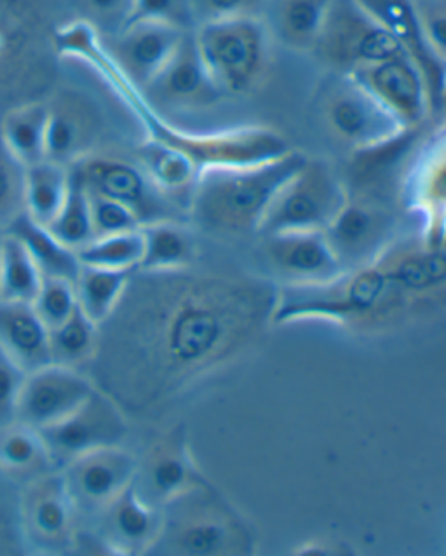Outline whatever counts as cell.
Instances as JSON below:
<instances>
[{"instance_id":"obj_43","label":"cell","mask_w":446,"mask_h":556,"mask_svg":"<svg viewBox=\"0 0 446 556\" xmlns=\"http://www.w3.org/2000/svg\"><path fill=\"white\" fill-rule=\"evenodd\" d=\"M88 195L97 238L120 235V232H129L142 227V222L138 220L137 215L123 204L93 192H88Z\"/></svg>"},{"instance_id":"obj_5","label":"cell","mask_w":446,"mask_h":556,"mask_svg":"<svg viewBox=\"0 0 446 556\" xmlns=\"http://www.w3.org/2000/svg\"><path fill=\"white\" fill-rule=\"evenodd\" d=\"M54 27L37 0H0V102L44 100L58 85Z\"/></svg>"},{"instance_id":"obj_4","label":"cell","mask_w":446,"mask_h":556,"mask_svg":"<svg viewBox=\"0 0 446 556\" xmlns=\"http://www.w3.org/2000/svg\"><path fill=\"white\" fill-rule=\"evenodd\" d=\"M160 538L149 555L250 556L257 532L234 504L213 485L187 492L163 509Z\"/></svg>"},{"instance_id":"obj_30","label":"cell","mask_w":446,"mask_h":556,"mask_svg":"<svg viewBox=\"0 0 446 556\" xmlns=\"http://www.w3.org/2000/svg\"><path fill=\"white\" fill-rule=\"evenodd\" d=\"M143 258L138 270H178L194 265L195 239L181 220H164L142 227Z\"/></svg>"},{"instance_id":"obj_33","label":"cell","mask_w":446,"mask_h":556,"mask_svg":"<svg viewBox=\"0 0 446 556\" xmlns=\"http://www.w3.org/2000/svg\"><path fill=\"white\" fill-rule=\"evenodd\" d=\"M8 232L22 239L44 278L67 279V281L76 283L80 267H82L77 258V252L65 247L62 241H58L49 232L48 227L39 226L27 215H23L22 218L14 222Z\"/></svg>"},{"instance_id":"obj_38","label":"cell","mask_w":446,"mask_h":556,"mask_svg":"<svg viewBox=\"0 0 446 556\" xmlns=\"http://www.w3.org/2000/svg\"><path fill=\"white\" fill-rule=\"evenodd\" d=\"M49 232L62 241L65 247L79 252L80 248L91 243L94 236L93 218H91V206L89 195L82 181L71 172V189L62 210L58 212L54 220L48 226Z\"/></svg>"},{"instance_id":"obj_46","label":"cell","mask_w":446,"mask_h":556,"mask_svg":"<svg viewBox=\"0 0 446 556\" xmlns=\"http://www.w3.org/2000/svg\"><path fill=\"white\" fill-rule=\"evenodd\" d=\"M27 371L0 351V428L13 425L18 417L20 393Z\"/></svg>"},{"instance_id":"obj_9","label":"cell","mask_w":446,"mask_h":556,"mask_svg":"<svg viewBox=\"0 0 446 556\" xmlns=\"http://www.w3.org/2000/svg\"><path fill=\"white\" fill-rule=\"evenodd\" d=\"M313 53L341 76L391 58L407 56L356 0H332Z\"/></svg>"},{"instance_id":"obj_36","label":"cell","mask_w":446,"mask_h":556,"mask_svg":"<svg viewBox=\"0 0 446 556\" xmlns=\"http://www.w3.org/2000/svg\"><path fill=\"white\" fill-rule=\"evenodd\" d=\"M131 273L80 267L76 279L77 304L94 325H102L119 304Z\"/></svg>"},{"instance_id":"obj_47","label":"cell","mask_w":446,"mask_h":556,"mask_svg":"<svg viewBox=\"0 0 446 556\" xmlns=\"http://www.w3.org/2000/svg\"><path fill=\"white\" fill-rule=\"evenodd\" d=\"M192 2H194L195 22L200 25L213 20L258 16V11L266 0H192Z\"/></svg>"},{"instance_id":"obj_12","label":"cell","mask_w":446,"mask_h":556,"mask_svg":"<svg viewBox=\"0 0 446 556\" xmlns=\"http://www.w3.org/2000/svg\"><path fill=\"white\" fill-rule=\"evenodd\" d=\"M20 521L28 555H71L80 518L60 469L20 486Z\"/></svg>"},{"instance_id":"obj_3","label":"cell","mask_w":446,"mask_h":556,"mask_svg":"<svg viewBox=\"0 0 446 556\" xmlns=\"http://www.w3.org/2000/svg\"><path fill=\"white\" fill-rule=\"evenodd\" d=\"M305 157L292 149L267 163L204 169L190 195L187 215L212 235L258 232L279 187L301 168Z\"/></svg>"},{"instance_id":"obj_34","label":"cell","mask_w":446,"mask_h":556,"mask_svg":"<svg viewBox=\"0 0 446 556\" xmlns=\"http://www.w3.org/2000/svg\"><path fill=\"white\" fill-rule=\"evenodd\" d=\"M71 189V169L44 160L28 166L25 186V215L48 227L62 210Z\"/></svg>"},{"instance_id":"obj_48","label":"cell","mask_w":446,"mask_h":556,"mask_svg":"<svg viewBox=\"0 0 446 556\" xmlns=\"http://www.w3.org/2000/svg\"><path fill=\"white\" fill-rule=\"evenodd\" d=\"M446 98V68H445V76H443V100Z\"/></svg>"},{"instance_id":"obj_20","label":"cell","mask_w":446,"mask_h":556,"mask_svg":"<svg viewBox=\"0 0 446 556\" xmlns=\"http://www.w3.org/2000/svg\"><path fill=\"white\" fill-rule=\"evenodd\" d=\"M405 129H419L433 112L428 85L408 56L391 58L349 74Z\"/></svg>"},{"instance_id":"obj_7","label":"cell","mask_w":446,"mask_h":556,"mask_svg":"<svg viewBox=\"0 0 446 556\" xmlns=\"http://www.w3.org/2000/svg\"><path fill=\"white\" fill-rule=\"evenodd\" d=\"M192 34L209 76L226 97L250 93L260 85L269 66L270 34L258 16L203 22Z\"/></svg>"},{"instance_id":"obj_15","label":"cell","mask_w":446,"mask_h":556,"mask_svg":"<svg viewBox=\"0 0 446 556\" xmlns=\"http://www.w3.org/2000/svg\"><path fill=\"white\" fill-rule=\"evenodd\" d=\"M321 115L333 137L353 152L370 151L413 131L403 128L375 98L341 74L323 91Z\"/></svg>"},{"instance_id":"obj_37","label":"cell","mask_w":446,"mask_h":556,"mask_svg":"<svg viewBox=\"0 0 446 556\" xmlns=\"http://www.w3.org/2000/svg\"><path fill=\"white\" fill-rule=\"evenodd\" d=\"M80 265L97 269L135 273L142 264V227L120 235L100 236L77 252Z\"/></svg>"},{"instance_id":"obj_23","label":"cell","mask_w":446,"mask_h":556,"mask_svg":"<svg viewBox=\"0 0 446 556\" xmlns=\"http://www.w3.org/2000/svg\"><path fill=\"white\" fill-rule=\"evenodd\" d=\"M186 34L187 30L164 23L133 22L102 39L126 79L140 91L168 63Z\"/></svg>"},{"instance_id":"obj_16","label":"cell","mask_w":446,"mask_h":556,"mask_svg":"<svg viewBox=\"0 0 446 556\" xmlns=\"http://www.w3.org/2000/svg\"><path fill=\"white\" fill-rule=\"evenodd\" d=\"M140 94L163 121L171 119V115L208 111L226 97L209 76L192 31H187L168 63L140 89Z\"/></svg>"},{"instance_id":"obj_6","label":"cell","mask_w":446,"mask_h":556,"mask_svg":"<svg viewBox=\"0 0 446 556\" xmlns=\"http://www.w3.org/2000/svg\"><path fill=\"white\" fill-rule=\"evenodd\" d=\"M124 106L142 124L143 137L168 143L189 157L200 168H230L250 166L278 160L292 151L286 138L276 129L264 126L192 131L161 119L146 106L138 89H131L123 100Z\"/></svg>"},{"instance_id":"obj_31","label":"cell","mask_w":446,"mask_h":556,"mask_svg":"<svg viewBox=\"0 0 446 556\" xmlns=\"http://www.w3.org/2000/svg\"><path fill=\"white\" fill-rule=\"evenodd\" d=\"M332 0H278L272 30L296 53H313Z\"/></svg>"},{"instance_id":"obj_40","label":"cell","mask_w":446,"mask_h":556,"mask_svg":"<svg viewBox=\"0 0 446 556\" xmlns=\"http://www.w3.org/2000/svg\"><path fill=\"white\" fill-rule=\"evenodd\" d=\"M34 309L39 314L49 330L60 327L65 319L76 313V283L60 278L42 279V287L34 301Z\"/></svg>"},{"instance_id":"obj_41","label":"cell","mask_w":446,"mask_h":556,"mask_svg":"<svg viewBox=\"0 0 446 556\" xmlns=\"http://www.w3.org/2000/svg\"><path fill=\"white\" fill-rule=\"evenodd\" d=\"M28 555L20 521V486L0 472V556Z\"/></svg>"},{"instance_id":"obj_27","label":"cell","mask_w":446,"mask_h":556,"mask_svg":"<svg viewBox=\"0 0 446 556\" xmlns=\"http://www.w3.org/2000/svg\"><path fill=\"white\" fill-rule=\"evenodd\" d=\"M133 157L155 189L183 212H189L190 195L201 172L183 152L154 138L143 137L135 147Z\"/></svg>"},{"instance_id":"obj_42","label":"cell","mask_w":446,"mask_h":556,"mask_svg":"<svg viewBox=\"0 0 446 556\" xmlns=\"http://www.w3.org/2000/svg\"><path fill=\"white\" fill-rule=\"evenodd\" d=\"M133 22L164 23L187 31L194 30L197 23L192 0H135L129 23Z\"/></svg>"},{"instance_id":"obj_29","label":"cell","mask_w":446,"mask_h":556,"mask_svg":"<svg viewBox=\"0 0 446 556\" xmlns=\"http://www.w3.org/2000/svg\"><path fill=\"white\" fill-rule=\"evenodd\" d=\"M46 137L48 106L44 100L11 106L0 117V140L27 168L46 160Z\"/></svg>"},{"instance_id":"obj_35","label":"cell","mask_w":446,"mask_h":556,"mask_svg":"<svg viewBox=\"0 0 446 556\" xmlns=\"http://www.w3.org/2000/svg\"><path fill=\"white\" fill-rule=\"evenodd\" d=\"M49 348L54 365L86 371L98 348V325L77 307L71 318L49 330Z\"/></svg>"},{"instance_id":"obj_11","label":"cell","mask_w":446,"mask_h":556,"mask_svg":"<svg viewBox=\"0 0 446 556\" xmlns=\"http://www.w3.org/2000/svg\"><path fill=\"white\" fill-rule=\"evenodd\" d=\"M71 172L88 192L112 199L137 215L143 226L164 220H183L187 213L155 189L137 161L112 152H97Z\"/></svg>"},{"instance_id":"obj_18","label":"cell","mask_w":446,"mask_h":556,"mask_svg":"<svg viewBox=\"0 0 446 556\" xmlns=\"http://www.w3.org/2000/svg\"><path fill=\"white\" fill-rule=\"evenodd\" d=\"M129 428L131 420L120 410L119 405L97 388L68 417L56 425L39 429V433L54 466L62 469L71 460L97 448L126 445Z\"/></svg>"},{"instance_id":"obj_45","label":"cell","mask_w":446,"mask_h":556,"mask_svg":"<svg viewBox=\"0 0 446 556\" xmlns=\"http://www.w3.org/2000/svg\"><path fill=\"white\" fill-rule=\"evenodd\" d=\"M431 53L446 68V0H413Z\"/></svg>"},{"instance_id":"obj_24","label":"cell","mask_w":446,"mask_h":556,"mask_svg":"<svg viewBox=\"0 0 446 556\" xmlns=\"http://www.w3.org/2000/svg\"><path fill=\"white\" fill-rule=\"evenodd\" d=\"M93 521L91 530L106 555H149L160 538L163 511L145 503L131 485Z\"/></svg>"},{"instance_id":"obj_2","label":"cell","mask_w":446,"mask_h":556,"mask_svg":"<svg viewBox=\"0 0 446 556\" xmlns=\"http://www.w3.org/2000/svg\"><path fill=\"white\" fill-rule=\"evenodd\" d=\"M425 307L398 283L390 265L379 256L327 283L278 285L275 325L319 319L373 333L398 327Z\"/></svg>"},{"instance_id":"obj_28","label":"cell","mask_w":446,"mask_h":556,"mask_svg":"<svg viewBox=\"0 0 446 556\" xmlns=\"http://www.w3.org/2000/svg\"><path fill=\"white\" fill-rule=\"evenodd\" d=\"M54 469L58 468L37 429L18 420L0 428V472L14 485L23 486Z\"/></svg>"},{"instance_id":"obj_1","label":"cell","mask_w":446,"mask_h":556,"mask_svg":"<svg viewBox=\"0 0 446 556\" xmlns=\"http://www.w3.org/2000/svg\"><path fill=\"white\" fill-rule=\"evenodd\" d=\"M276 301L275 279L253 274L135 270L86 374L131 422H160L260 344Z\"/></svg>"},{"instance_id":"obj_26","label":"cell","mask_w":446,"mask_h":556,"mask_svg":"<svg viewBox=\"0 0 446 556\" xmlns=\"http://www.w3.org/2000/svg\"><path fill=\"white\" fill-rule=\"evenodd\" d=\"M0 351L27 374L53 363L49 328L34 305L0 302Z\"/></svg>"},{"instance_id":"obj_44","label":"cell","mask_w":446,"mask_h":556,"mask_svg":"<svg viewBox=\"0 0 446 556\" xmlns=\"http://www.w3.org/2000/svg\"><path fill=\"white\" fill-rule=\"evenodd\" d=\"M86 16L100 36H114L123 30L133 14L135 0H82Z\"/></svg>"},{"instance_id":"obj_19","label":"cell","mask_w":446,"mask_h":556,"mask_svg":"<svg viewBox=\"0 0 446 556\" xmlns=\"http://www.w3.org/2000/svg\"><path fill=\"white\" fill-rule=\"evenodd\" d=\"M138 455L126 445L97 448L65 464L62 472L80 521L105 511L137 477Z\"/></svg>"},{"instance_id":"obj_25","label":"cell","mask_w":446,"mask_h":556,"mask_svg":"<svg viewBox=\"0 0 446 556\" xmlns=\"http://www.w3.org/2000/svg\"><path fill=\"white\" fill-rule=\"evenodd\" d=\"M371 18L393 37L411 62L419 66L428 85L433 112L443 103L445 65L437 62L425 42L413 0H356Z\"/></svg>"},{"instance_id":"obj_21","label":"cell","mask_w":446,"mask_h":556,"mask_svg":"<svg viewBox=\"0 0 446 556\" xmlns=\"http://www.w3.org/2000/svg\"><path fill=\"white\" fill-rule=\"evenodd\" d=\"M94 389L86 371L46 365L25 376L16 420L37 431L56 425L79 408Z\"/></svg>"},{"instance_id":"obj_32","label":"cell","mask_w":446,"mask_h":556,"mask_svg":"<svg viewBox=\"0 0 446 556\" xmlns=\"http://www.w3.org/2000/svg\"><path fill=\"white\" fill-rule=\"evenodd\" d=\"M42 279L22 239L11 232L0 235V302L34 304Z\"/></svg>"},{"instance_id":"obj_39","label":"cell","mask_w":446,"mask_h":556,"mask_svg":"<svg viewBox=\"0 0 446 556\" xmlns=\"http://www.w3.org/2000/svg\"><path fill=\"white\" fill-rule=\"evenodd\" d=\"M27 166H23L0 140V235L25 215Z\"/></svg>"},{"instance_id":"obj_13","label":"cell","mask_w":446,"mask_h":556,"mask_svg":"<svg viewBox=\"0 0 446 556\" xmlns=\"http://www.w3.org/2000/svg\"><path fill=\"white\" fill-rule=\"evenodd\" d=\"M399 199L428 244L446 241V123L413 147L399 181Z\"/></svg>"},{"instance_id":"obj_17","label":"cell","mask_w":446,"mask_h":556,"mask_svg":"<svg viewBox=\"0 0 446 556\" xmlns=\"http://www.w3.org/2000/svg\"><path fill=\"white\" fill-rule=\"evenodd\" d=\"M324 238L344 273L358 269L379 258L398 238L396 217L384 198L349 190L341 212L324 230Z\"/></svg>"},{"instance_id":"obj_14","label":"cell","mask_w":446,"mask_h":556,"mask_svg":"<svg viewBox=\"0 0 446 556\" xmlns=\"http://www.w3.org/2000/svg\"><path fill=\"white\" fill-rule=\"evenodd\" d=\"M206 483L209 480L195 460L186 422L173 425L157 434L142 457H138L135 491L154 508L163 509L166 504Z\"/></svg>"},{"instance_id":"obj_10","label":"cell","mask_w":446,"mask_h":556,"mask_svg":"<svg viewBox=\"0 0 446 556\" xmlns=\"http://www.w3.org/2000/svg\"><path fill=\"white\" fill-rule=\"evenodd\" d=\"M48 106L46 160L74 168L89 155L103 151L109 123L93 94L76 86H54L44 98Z\"/></svg>"},{"instance_id":"obj_8","label":"cell","mask_w":446,"mask_h":556,"mask_svg":"<svg viewBox=\"0 0 446 556\" xmlns=\"http://www.w3.org/2000/svg\"><path fill=\"white\" fill-rule=\"evenodd\" d=\"M349 189L341 173L323 160L305 157L284 181L262 218L257 235L313 230L324 232L341 212Z\"/></svg>"},{"instance_id":"obj_22","label":"cell","mask_w":446,"mask_h":556,"mask_svg":"<svg viewBox=\"0 0 446 556\" xmlns=\"http://www.w3.org/2000/svg\"><path fill=\"white\" fill-rule=\"evenodd\" d=\"M262 238V253L278 285L327 283L344 273L324 232L295 230Z\"/></svg>"}]
</instances>
